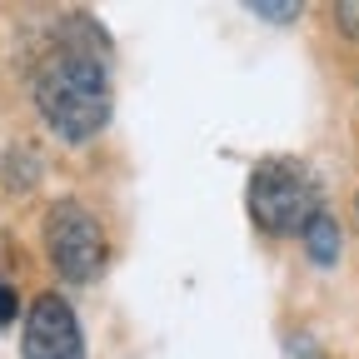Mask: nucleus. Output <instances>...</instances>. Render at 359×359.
Instances as JSON below:
<instances>
[{
	"label": "nucleus",
	"instance_id": "f257e3e1",
	"mask_svg": "<svg viewBox=\"0 0 359 359\" xmlns=\"http://www.w3.org/2000/svg\"><path fill=\"white\" fill-rule=\"evenodd\" d=\"M35 105H40L45 125L70 145L100 135L105 120H110L105 65L90 50H80V45H60V50H50L35 70Z\"/></svg>",
	"mask_w": 359,
	"mask_h": 359
},
{
	"label": "nucleus",
	"instance_id": "f03ea898",
	"mask_svg": "<svg viewBox=\"0 0 359 359\" xmlns=\"http://www.w3.org/2000/svg\"><path fill=\"white\" fill-rule=\"evenodd\" d=\"M320 185L294 160H264L250 175V215L269 235H304V224L320 215Z\"/></svg>",
	"mask_w": 359,
	"mask_h": 359
},
{
	"label": "nucleus",
	"instance_id": "7ed1b4c3",
	"mask_svg": "<svg viewBox=\"0 0 359 359\" xmlns=\"http://www.w3.org/2000/svg\"><path fill=\"white\" fill-rule=\"evenodd\" d=\"M45 255L70 285H90L105 269V230L80 200H55L45 215Z\"/></svg>",
	"mask_w": 359,
	"mask_h": 359
},
{
	"label": "nucleus",
	"instance_id": "20e7f679",
	"mask_svg": "<svg viewBox=\"0 0 359 359\" xmlns=\"http://www.w3.org/2000/svg\"><path fill=\"white\" fill-rule=\"evenodd\" d=\"M25 359H85V334L75 325V309L60 294H40L25 314Z\"/></svg>",
	"mask_w": 359,
	"mask_h": 359
},
{
	"label": "nucleus",
	"instance_id": "39448f33",
	"mask_svg": "<svg viewBox=\"0 0 359 359\" xmlns=\"http://www.w3.org/2000/svg\"><path fill=\"white\" fill-rule=\"evenodd\" d=\"M304 250H309L314 264H334L339 259V224H334L330 210H320V215L304 224Z\"/></svg>",
	"mask_w": 359,
	"mask_h": 359
},
{
	"label": "nucleus",
	"instance_id": "423d86ee",
	"mask_svg": "<svg viewBox=\"0 0 359 359\" xmlns=\"http://www.w3.org/2000/svg\"><path fill=\"white\" fill-rule=\"evenodd\" d=\"M334 15H339V30L359 40V0H339V6H334Z\"/></svg>",
	"mask_w": 359,
	"mask_h": 359
},
{
	"label": "nucleus",
	"instance_id": "0eeeda50",
	"mask_svg": "<svg viewBox=\"0 0 359 359\" xmlns=\"http://www.w3.org/2000/svg\"><path fill=\"white\" fill-rule=\"evenodd\" d=\"M250 11H255V15H264V20H294V15H299L294 0H290V6H269V0H255Z\"/></svg>",
	"mask_w": 359,
	"mask_h": 359
},
{
	"label": "nucleus",
	"instance_id": "6e6552de",
	"mask_svg": "<svg viewBox=\"0 0 359 359\" xmlns=\"http://www.w3.org/2000/svg\"><path fill=\"white\" fill-rule=\"evenodd\" d=\"M15 314H20V299H15V290L0 280V330L6 325H15Z\"/></svg>",
	"mask_w": 359,
	"mask_h": 359
}]
</instances>
